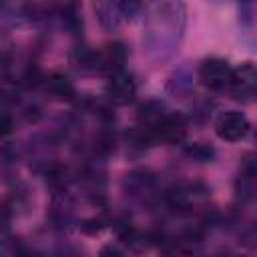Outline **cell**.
Returning <instances> with one entry per match:
<instances>
[{
  "label": "cell",
  "mask_w": 257,
  "mask_h": 257,
  "mask_svg": "<svg viewBox=\"0 0 257 257\" xmlns=\"http://www.w3.org/2000/svg\"><path fill=\"white\" fill-rule=\"evenodd\" d=\"M215 133L227 143H237L249 133V120L239 110H225L215 118Z\"/></svg>",
  "instance_id": "1"
},
{
  "label": "cell",
  "mask_w": 257,
  "mask_h": 257,
  "mask_svg": "<svg viewBox=\"0 0 257 257\" xmlns=\"http://www.w3.org/2000/svg\"><path fill=\"white\" fill-rule=\"evenodd\" d=\"M126 62V48L120 44V42H110L106 46H102L98 52H94L92 56V64L98 72H104V74H116L122 70Z\"/></svg>",
  "instance_id": "2"
},
{
  "label": "cell",
  "mask_w": 257,
  "mask_h": 257,
  "mask_svg": "<svg viewBox=\"0 0 257 257\" xmlns=\"http://www.w3.org/2000/svg\"><path fill=\"white\" fill-rule=\"evenodd\" d=\"M199 78L209 88H225L231 84L233 68L223 58H207L199 68Z\"/></svg>",
  "instance_id": "3"
},
{
  "label": "cell",
  "mask_w": 257,
  "mask_h": 257,
  "mask_svg": "<svg viewBox=\"0 0 257 257\" xmlns=\"http://www.w3.org/2000/svg\"><path fill=\"white\" fill-rule=\"evenodd\" d=\"M135 94H137V82L128 72L120 70L110 76L106 84V96L110 98L112 104H118V106L131 104L135 100Z\"/></svg>",
  "instance_id": "4"
},
{
  "label": "cell",
  "mask_w": 257,
  "mask_h": 257,
  "mask_svg": "<svg viewBox=\"0 0 257 257\" xmlns=\"http://www.w3.org/2000/svg\"><path fill=\"white\" fill-rule=\"evenodd\" d=\"M155 139L163 141V143H181L187 135V122L181 114H171L167 112L159 124L153 128Z\"/></svg>",
  "instance_id": "5"
},
{
  "label": "cell",
  "mask_w": 257,
  "mask_h": 257,
  "mask_svg": "<svg viewBox=\"0 0 257 257\" xmlns=\"http://www.w3.org/2000/svg\"><path fill=\"white\" fill-rule=\"evenodd\" d=\"M92 10L96 14L98 24L104 30H114L120 24L122 10H120L118 2H114V0H92Z\"/></svg>",
  "instance_id": "6"
},
{
  "label": "cell",
  "mask_w": 257,
  "mask_h": 257,
  "mask_svg": "<svg viewBox=\"0 0 257 257\" xmlns=\"http://www.w3.org/2000/svg\"><path fill=\"white\" fill-rule=\"evenodd\" d=\"M229 88L233 90V94H241V96L255 92L257 90V68L251 64H243L241 68L233 70V78H231Z\"/></svg>",
  "instance_id": "7"
},
{
  "label": "cell",
  "mask_w": 257,
  "mask_h": 257,
  "mask_svg": "<svg viewBox=\"0 0 257 257\" xmlns=\"http://www.w3.org/2000/svg\"><path fill=\"white\" fill-rule=\"evenodd\" d=\"M46 92L54 96L56 100H72L74 98V86L66 74L54 72L46 78Z\"/></svg>",
  "instance_id": "8"
},
{
  "label": "cell",
  "mask_w": 257,
  "mask_h": 257,
  "mask_svg": "<svg viewBox=\"0 0 257 257\" xmlns=\"http://www.w3.org/2000/svg\"><path fill=\"white\" fill-rule=\"evenodd\" d=\"M118 6H120V10H122V14L126 18H133L141 10L143 0H118Z\"/></svg>",
  "instance_id": "9"
},
{
  "label": "cell",
  "mask_w": 257,
  "mask_h": 257,
  "mask_svg": "<svg viewBox=\"0 0 257 257\" xmlns=\"http://www.w3.org/2000/svg\"><path fill=\"white\" fill-rule=\"evenodd\" d=\"M187 155L197 159V161H209V157L213 155L211 149H207L205 145H193L191 149H187Z\"/></svg>",
  "instance_id": "10"
},
{
  "label": "cell",
  "mask_w": 257,
  "mask_h": 257,
  "mask_svg": "<svg viewBox=\"0 0 257 257\" xmlns=\"http://www.w3.org/2000/svg\"><path fill=\"white\" fill-rule=\"evenodd\" d=\"M12 131V122H10V116L8 114H4V124H2V133L4 135H8Z\"/></svg>",
  "instance_id": "11"
}]
</instances>
